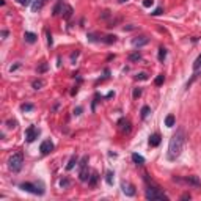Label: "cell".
<instances>
[{"label":"cell","mask_w":201,"mask_h":201,"mask_svg":"<svg viewBox=\"0 0 201 201\" xmlns=\"http://www.w3.org/2000/svg\"><path fill=\"white\" fill-rule=\"evenodd\" d=\"M121 189H123V193H124V195H127V196H134L135 195V187L132 184H129V182H123Z\"/></svg>","instance_id":"obj_6"},{"label":"cell","mask_w":201,"mask_h":201,"mask_svg":"<svg viewBox=\"0 0 201 201\" xmlns=\"http://www.w3.org/2000/svg\"><path fill=\"white\" fill-rule=\"evenodd\" d=\"M118 2H120V3H124V2H127V0H118Z\"/></svg>","instance_id":"obj_43"},{"label":"cell","mask_w":201,"mask_h":201,"mask_svg":"<svg viewBox=\"0 0 201 201\" xmlns=\"http://www.w3.org/2000/svg\"><path fill=\"white\" fill-rule=\"evenodd\" d=\"M132 96H134V99L140 98V96H142V90H140V88H135V90H134V94H132Z\"/></svg>","instance_id":"obj_33"},{"label":"cell","mask_w":201,"mask_h":201,"mask_svg":"<svg viewBox=\"0 0 201 201\" xmlns=\"http://www.w3.org/2000/svg\"><path fill=\"white\" fill-rule=\"evenodd\" d=\"M75 163H77V157H75V156H72L71 159H69V162H68V165H66V170H68V171H69V170H72Z\"/></svg>","instance_id":"obj_21"},{"label":"cell","mask_w":201,"mask_h":201,"mask_svg":"<svg viewBox=\"0 0 201 201\" xmlns=\"http://www.w3.org/2000/svg\"><path fill=\"white\" fill-rule=\"evenodd\" d=\"M52 149H53V143L50 140H44L43 143H41V146H39V151L43 152V154H49Z\"/></svg>","instance_id":"obj_7"},{"label":"cell","mask_w":201,"mask_h":201,"mask_svg":"<svg viewBox=\"0 0 201 201\" xmlns=\"http://www.w3.org/2000/svg\"><path fill=\"white\" fill-rule=\"evenodd\" d=\"M60 187H63V189H68L69 185H71V182H69V179H66V178H63V179H60Z\"/></svg>","instance_id":"obj_24"},{"label":"cell","mask_w":201,"mask_h":201,"mask_svg":"<svg viewBox=\"0 0 201 201\" xmlns=\"http://www.w3.org/2000/svg\"><path fill=\"white\" fill-rule=\"evenodd\" d=\"M104 43H107V44H112V43H115L116 41V36L115 35H108V36H105V39H102Z\"/></svg>","instance_id":"obj_27"},{"label":"cell","mask_w":201,"mask_h":201,"mask_svg":"<svg viewBox=\"0 0 201 201\" xmlns=\"http://www.w3.org/2000/svg\"><path fill=\"white\" fill-rule=\"evenodd\" d=\"M165 126H167V127H173V126H175V116L168 115L167 118H165Z\"/></svg>","instance_id":"obj_20"},{"label":"cell","mask_w":201,"mask_h":201,"mask_svg":"<svg viewBox=\"0 0 201 201\" xmlns=\"http://www.w3.org/2000/svg\"><path fill=\"white\" fill-rule=\"evenodd\" d=\"M132 160H134V163H137V165H143V163H145V157L140 156V154H137V152H134V154H132Z\"/></svg>","instance_id":"obj_14"},{"label":"cell","mask_w":201,"mask_h":201,"mask_svg":"<svg viewBox=\"0 0 201 201\" xmlns=\"http://www.w3.org/2000/svg\"><path fill=\"white\" fill-rule=\"evenodd\" d=\"M47 44H49V46H52V44H53V39H52V35H50L49 32H47Z\"/></svg>","instance_id":"obj_34"},{"label":"cell","mask_w":201,"mask_h":201,"mask_svg":"<svg viewBox=\"0 0 201 201\" xmlns=\"http://www.w3.org/2000/svg\"><path fill=\"white\" fill-rule=\"evenodd\" d=\"M184 143H185V132H184V129H178L176 134L170 138V143H168V159L170 160H175V159L181 156Z\"/></svg>","instance_id":"obj_1"},{"label":"cell","mask_w":201,"mask_h":201,"mask_svg":"<svg viewBox=\"0 0 201 201\" xmlns=\"http://www.w3.org/2000/svg\"><path fill=\"white\" fill-rule=\"evenodd\" d=\"M165 57H167V49H165V47H160V49H159V55H157L159 61H163Z\"/></svg>","instance_id":"obj_22"},{"label":"cell","mask_w":201,"mask_h":201,"mask_svg":"<svg viewBox=\"0 0 201 201\" xmlns=\"http://www.w3.org/2000/svg\"><path fill=\"white\" fill-rule=\"evenodd\" d=\"M61 13H63L65 19H69V17H71V14H72V8L69 5H63V10H61Z\"/></svg>","instance_id":"obj_15"},{"label":"cell","mask_w":201,"mask_h":201,"mask_svg":"<svg viewBox=\"0 0 201 201\" xmlns=\"http://www.w3.org/2000/svg\"><path fill=\"white\" fill-rule=\"evenodd\" d=\"M79 178H80V181H88L90 176H88V167H87V165L80 168V176Z\"/></svg>","instance_id":"obj_16"},{"label":"cell","mask_w":201,"mask_h":201,"mask_svg":"<svg viewBox=\"0 0 201 201\" xmlns=\"http://www.w3.org/2000/svg\"><path fill=\"white\" fill-rule=\"evenodd\" d=\"M129 60H130V61H138V60H142V53H140V52L130 53V55H129Z\"/></svg>","instance_id":"obj_23"},{"label":"cell","mask_w":201,"mask_h":201,"mask_svg":"<svg viewBox=\"0 0 201 201\" xmlns=\"http://www.w3.org/2000/svg\"><path fill=\"white\" fill-rule=\"evenodd\" d=\"M44 85H46V84H44V80H43V79H36V80H33V82H32V87H33L35 90H41Z\"/></svg>","instance_id":"obj_17"},{"label":"cell","mask_w":201,"mask_h":201,"mask_svg":"<svg viewBox=\"0 0 201 201\" xmlns=\"http://www.w3.org/2000/svg\"><path fill=\"white\" fill-rule=\"evenodd\" d=\"M74 113H75V115H80V113H82V107H77V108L74 110Z\"/></svg>","instance_id":"obj_40"},{"label":"cell","mask_w":201,"mask_h":201,"mask_svg":"<svg viewBox=\"0 0 201 201\" xmlns=\"http://www.w3.org/2000/svg\"><path fill=\"white\" fill-rule=\"evenodd\" d=\"M199 68H201V53L198 55V58L195 60V63H193V69H195V71L199 69Z\"/></svg>","instance_id":"obj_29"},{"label":"cell","mask_w":201,"mask_h":201,"mask_svg":"<svg viewBox=\"0 0 201 201\" xmlns=\"http://www.w3.org/2000/svg\"><path fill=\"white\" fill-rule=\"evenodd\" d=\"M61 10H63V3L60 2V3H57V5H55V8H53V16H58Z\"/></svg>","instance_id":"obj_25"},{"label":"cell","mask_w":201,"mask_h":201,"mask_svg":"<svg viewBox=\"0 0 201 201\" xmlns=\"http://www.w3.org/2000/svg\"><path fill=\"white\" fill-rule=\"evenodd\" d=\"M98 178H99V176H98V173L93 171V173H91V176L88 178V184L91 185V187H94V185H96V182H98Z\"/></svg>","instance_id":"obj_18"},{"label":"cell","mask_w":201,"mask_h":201,"mask_svg":"<svg viewBox=\"0 0 201 201\" xmlns=\"http://www.w3.org/2000/svg\"><path fill=\"white\" fill-rule=\"evenodd\" d=\"M151 113V108L148 107V105H145V107H142V118L145 120V118H146L148 115Z\"/></svg>","instance_id":"obj_26"},{"label":"cell","mask_w":201,"mask_h":201,"mask_svg":"<svg viewBox=\"0 0 201 201\" xmlns=\"http://www.w3.org/2000/svg\"><path fill=\"white\" fill-rule=\"evenodd\" d=\"M163 80H165V77H163V75L160 74V75H157V77H156V80H154V84H156L157 87H160V85L163 84Z\"/></svg>","instance_id":"obj_28"},{"label":"cell","mask_w":201,"mask_h":201,"mask_svg":"<svg viewBox=\"0 0 201 201\" xmlns=\"http://www.w3.org/2000/svg\"><path fill=\"white\" fill-rule=\"evenodd\" d=\"M22 163H24V156L22 152H16V154H13L10 159H8V168L11 171L17 173L20 168H22Z\"/></svg>","instance_id":"obj_2"},{"label":"cell","mask_w":201,"mask_h":201,"mask_svg":"<svg viewBox=\"0 0 201 201\" xmlns=\"http://www.w3.org/2000/svg\"><path fill=\"white\" fill-rule=\"evenodd\" d=\"M154 5V0H143V6L145 8H151Z\"/></svg>","instance_id":"obj_31"},{"label":"cell","mask_w":201,"mask_h":201,"mask_svg":"<svg viewBox=\"0 0 201 201\" xmlns=\"http://www.w3.org/2000/svg\"><path fill=\"white\" fill-rule=\"evenodd\" d=\"M118 124H120V129L123 130V132H129V130H130V123L127 120H121Z\"/></svg>","instance_id":"obj_13"},{"label":"cell","mask_w":201,"mask_h":201,"mask_svg":"<svg viewBox=\"0 0 201 201\" xmlns=\"http://www.w3.org/2000/svg\"><path fill=\"white\" fill-rule=\"evenodd\" d=\"M146 79H148V74L146 72H140V74L137 75V80H146Z\"/></svg>","instance_id":"obj_32"},{"label":"cell","mask_w":201,"mask_h":201,"mask_svg":"<svg viewBox=\"0 0 201 201\" xmlns=\"http://www.w3.org/2000/svg\"><path fill=\"white\" fill-rule=\"evenodd\" d=\"M148 38L146 36H138V38H134L132 39V46L134 47H142V46H145V44H148Z\"/></svg>","instance_id":"obj_8"},{"label":"cell","mask_w":201,"mask_h":201,"mask_svg":"<svg viewBox=\"0 0 201 201\" xmlns=\"http://www.w3.org/2000/svg\"><path fill=\"white\" fill-rule=\"evenodd\" d=\"M19 189H22L25 192H30V193H35V195H43V193H44L43 189H38L35 184H30V182H22L19 185Z\"/></svg>","instance_id":"obj_4"},{"label":"cell","mask_w":201,"mask_h":201,"mask_svg":"<svg viewBox=\"0 0 201 201\" xmlns=\"http://www.w3.org/2000/svg\"><path fill=\"white\" fill-rule=\"evenodd\" d=\"M184 181L187 182V184H190V185H193V187H201V181L196 178V176H187Z\"/></svg>","instance_id":"obj_9"},{"label":"cell","mask_w":201,"mask_h":201,"mask_svg":"<svg viewBox=\"0 0 201 201\" xmlns=\"http://www.w3.org/2000/svg\"><path fill=\"white\" fill-rule=\"evenodd\" d=\"M163 13V10L162 8H157V10H154V13H152V16H160Z\"/></svg>","instance_id":"obj_35"},{"label":"cell","mask_w":201,"mask_h":201,"mask_svg":"<svg viewBox=\"0 0 201 201\" xmlns=\"http://www.w3.org/2000/svg\"><path fill=\"white\" fill-rule=\"evenodd\" d=\"M17 2H19L20 5H24V6H27V5H29V3H30V0H17Z\"/></svg>","instance_id":"obj_38"},{"label":"cell","mask_w":201,"mask_h":201,"mask_svg":"<svg viewBox=\"0 0 201 201\" xmlns=\"http://www.w3.org/2000/svg\"><path fill=\"white\" fill-rule=\"evenodd\" d=\"M149 145H151V146H159V145H160V135H159V134L151 135L149 137Z\"/></svg>","instance_id":"obj_11"},{"label":"cell","mask_w":201,"mask_h":201,"mask_svg":"<svg viewBox=\"0 0 201 201\" xmlns=\"http://www.w3.org/2000/svg\"><path fill=\"white\" fill-rule=\"evenodd\" d=\"M44 3H46V0H35L33 5H32V11H33V13L39 11V10L44 6Z\"/></svg>","instance_id":"obj_10"},{"label":"cell","mask_w":201,"mask_h":201,"mask_svg":"<svg viewBox=\"0 0 201 201\" xmlns=\"http://www.w3.org/2000/svg\"><path fill=\"white\" fill-rule=\"evenodd\" d=\"M20 108H22L24 112H30V110H33V104H22Z\"/></svg>","instance_id":"obj_30"},{"label":"cell","mask_w":201,"mask_h":201,"mask_svg":"<svg viewBox=\"0 0 201 201\" xmlns=\"http://www.w3.org/2000/svg\"><path fill=\"white\" fill-rule=\"evenodd\" d=\"M113 176H115V173H113V171H110V170L105 173V182H107L108 185H112V184H113Z\"/></svg>","instance_id":"obj_19"},{"label":"cell","mask_w":201,"mask_h":201,"mask_svg":"<svg viewBox=\"0 0 201 201\" xmlns=\"http://www.w3.org/2000/svg\"><path fill=\"white\" fill-rule=\"evenodd\" d=\"M181 199H190V193H184V195L181 196Z\"/></svg>","instance_id":"obj_39"},{"label":"cell","mask_w":201,"mask_h":201,"mask_svg":"<svg viewBox=\"0 0 201 201\" xmlns=\"http://www.w3.org/2000/svg\"><path fill=\"white\" fill-rule=\"evenodd\" d=\"M2 36L6 38V36H8V32H6V30H2Z\"/></svg>","instance_id":"obj_42"},{"label":"cell","mask_w":201,"mask_h":201,"mask_svg":"<svg viewBox=\"0 0 201 201\" xmlns=\"http://www.w3.org/2000/svg\"><path fill=\"white\" fill-rule=\"evenodd\" d=\"M6 124H8V127H16V121H6Z\"/></svg>","instance_id":"obj_37"},{"label":"cell","mask_w":201,"mask_h":201,"mask_svg":"<svg viewBox=\"0 0 201 201\" xmlns=\"http://www.w3.org/2000/svg\"><path fill=\"white\" fill-rule=\"evenodd\" d=\"M46 69H47V65H46V63H43V65H41V66H39V69H38V72H44V71H46Z\"/></svg>","instance_id":"obj_36"},{"label":"cell","mask_w":201,"mask_h":201,"mask_svg":"<svg viewBox=\"0 0 201 201\" xmlns=\"http://www.w3.org/2000/svg\"><path fill=\"white\" fill-rule=\"evenodd\" d=\"M38 135H39V130L35 127V126H30L29 129L25 130V138H27V142H29V143H32V142L36 140Z\"/></svg>","instance_id":"obj_5"},{"label":"cell","mask_w":201,"mask_h":201,"mask_svg":"<svg viewBox=\"0 0 201 201\" xmlns=\"http://www.w3.org/2000/svg\"><path fill=\"white\" fill-rule=\"evenodd\" d=\"M145 196H146V199H157V201H167L168 199V196L163 192L159 190V187H149L146 190V193H145Z\"/></svg>","instance_id":"obj_3"},{"label":"cell","mask_w":201,"mask_h":201,"mask_svg":"<svg viewBox=\"0 0 201 201\" xmlns=\"http://www.w3.org/2000/svg\"><path fill=\"white\" fill-rule=\"evenodd\" d=\"M24 38H25V41H27V43H30V44H33L35 43V41H36V35H35V33H32V32H25L24 33Z\"/></svg>","instance_id":"obj_12"},{"label":"cell","mask_w":201,"mask_h":201,"mask_svg":"<svg viewBox=\"0 0 201 201\" xmlns=\"http://www.w3.org/2000/svg\"><path fill=\"white\" fill-rule=\"evenodd\" d=\"M19 66H20L19 63H17V65H14V66H11V68H10V71H11V72H13V71H16V69H17Z\"/></svg>","instance_id":"obj_41"}]
</instances>
